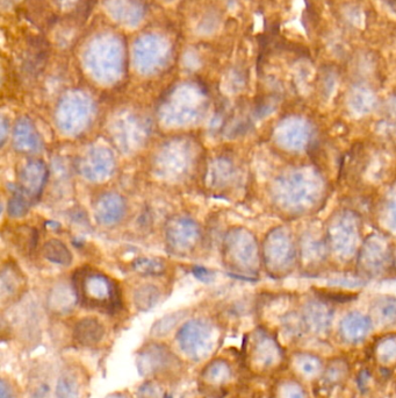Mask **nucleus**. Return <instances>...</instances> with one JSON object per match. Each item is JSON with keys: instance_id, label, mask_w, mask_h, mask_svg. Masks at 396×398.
<instances>
[{"instance_id": "obj_18", "label": "nucleus", "mask_w": 396, "mask_h": 398, "mask_svg": "<svg viewBox=\"0 0 396 398\" xmlns=\"http://www.w3.org/2000/svg\"><path fill=\"white\" fill-rule=\"evenodd\" d=\"M276 398H307L300 381L283 380L276 388Z\"/></svg>"}, {"instance_id": "obj_8", "label": "nucleus", "mask_w": 396, "mask_h": 398, "mask_svg": "<svg viewBox=\"0 0 396 398\" xmlns=\"http://www.w3.org/2000/svg\"><path fill=\"white\" fill-rule=\"evenodd\" d=\"M106 328L96 317H85L74 324L72 338L76 345L84 349H93L104 342Z\"/></svg>"}, {"instance_id": "obj_7", "label": "nucleus", "mask_w": 396, "mask_h": 398, "mask_svg": "<svg viewBox=\"0 0 396 398\" xmlns=\"http://www.w3.org/2000/svg\"><path fill=\"white\" fill-rule=\"evenodd\" d=\"M290 369L300 381L314 382L322 379L326 363L321 356L311 352H295L290 363Z\"/></svg>"}, {"instance_id": "obj_5", "label": "nucleus", "mask_w": 396, "mask_h": 398, "mask_svg": "<svg viewBox=\"0 0 396 398\" xmlns=\"http://www.w3.org/2000/svg\"><path fill=\"white\" fill-rule=\"evenodd\" d=\"M233 367L229 361L216 358L206 363L199 376L200 390L211 398L224 396V391L233 381Z\"/></svg>"}, {"instance_id": "obj_22", "label": "nucleus", "mask_w": 396, "mask_h": 398, "mask_svg": "<svg viewBox=\"0 0 396 398\" xmlns=\"http://www.w3.org/2000/svg\"><path fill=\"white\" fill-rule=\"evenodd\" d=\"M105 398H131V395L128 391H115V392L107 395Z\"/></svg>"}, {"instance_id": "obj_15", "label": "nucleus", "mask_w": 396, "mask_h": 398, "mask_svg": "<svg viewBox=\"0 0 396 398\" xmlns=\"http://www.w3.org/2000/svg\"><path fill=\"white\" fill-rule=\"evenodd\" d=\"M43 255L51 262L69 266L72 261V256L67 246L60 240H50L43 246Z\"/></svg>"}, {"instance_id": "obj_17", "label": "nucleus", "mask_w": 396, "mask_h": 398, "mask_svg": "<svg viewBox=\"0 0 396 398\" xmlns=\"http://www.w3.org/2000/svg\"><path fill=\"white\" fill-rule=\"evenodd\" d=\"M133 267L140 275L156 276L163 275L167 271V263L162 259H138L133 263Z\"/></svg>"}, {"instance_id": "obj_4", "label": "nucleus", "mask_w": 396, "mask_h": 398, "mask_svg": "<svg viewBox=\"0 0 396 398\" xmlns=\"http://www.w3.org/2000/svg\"><path fill=\"white\" fill-rule=\"evenodd\" d=\"M248 363L252 369L259 373H267L276 369L283 361V349L274 339L266 335H257L249 344Z\"/></svg>"}, {"instance_id": "obj_14", "label": "nucleus", "mask_w": 396, "mask_h": 398, "mask_svg": "<svg viewBox=\"0 0 396 398\" xmlns=\"http://www.w3.org/2000/svg\"><path fill=\"white\" fill-rule=\"evenodd\" d=\"M377 363L383 367L396 365V337H386L377 344L374 349Z\"/></svg>"}, {"instance_id": "obj_12", "label": "nucleus", "mask_w": 396, "mask_h": 398, "mask_svg": "<svg viewBox=\"0 0 396 398\" xmlns=\"http://www.w3.org/2000/svg\"><path fill=\"white\" fill-rule=\"evenodd\" d=\"M188 316V311L181 310V311H176V312L170 313L157 320L152 325L150 335L154 338H164L167 335H170L171 332L178 326V324H181V320Z\"/></svg>"}, {"instance_id": "obj_19", "label": "nucleus", "mask_w": 396, "mask_h": 398, "mask_svg": "<svg viewBox=\"0 0 396 398\" xmlns=\"http://www.w3.org/2000/svg\"><path fill=\"white\" fill-rule=\"evenodd\" d=\"M165 396L167 392L160 381L147 380L136 391V398H165Z\"/></svg>"}, {"instance_id": "obj_11", "label": "nucleus", "mask_w": 396, "mask_h": 398, "mask_svg": "<svg viewBox=\"0 0 396 398\" xmlns=\"http://www.w3.org/2000/svg\"><path fill=\"white\" fill-rule=\"evenodd\" d=\"M350 376V363L347 359L336 356L326 363L322 379L328 385L343 384Z\"/></svg>"}, {"instance_id": "obj_1", "label": "nucleus", "mask_w": 396, "mask_h": 398, "mask_svg": "<svg viewBox=\"0 0 396 398\" xmlns=\"http://www.w3.org/2000/svg\"><path fill=\"white\" fill-rule=\"evenodd\" d=\"M74 295L88 309L114 313L121 309L120 290L110 278L96 271L81 269L74 275Z\"/></svg>"}, {"instance_id": "obj_2", "label": "nucleus", "mask_w": 396, "mask_h": 398, "mask_svg": "<svg viewBox=\"0 0 396 398\" xmlns=\"http://www.w3.org/2000/svg\"><path fill=\"white\" fill-rule=\"evenodd\" d=\"M136 366L141 376L160 382L178 379L184 369L179 356L162 342L145 344L138 352Z\"/></svg>"}, {"instance_id": "obj_9", "label": "nucleus", "mask_w": 396, "mask_h": 398, "mask_svg": "<svg viewBox=\"0 0 396 398\" xmlns=\"http://www.w3.org/2000/svg\"><path fill=\"white\" fill-rule=\"evenodd\" d=\"M53 368L49 363H40L33 367L27 382L28 398H55Z\"/></svg>"}, {"instance_id": "obj_6", "label": "nucleus", "mask_w": 396, "mask_h": 398, "mask_svg": "<svg viewBox=\"0 0 396 398\" xmlns=\"http://www.w3.org/2000/svg\"><path fill=\"white\" fill-rule=\"evenodd\" d=\"M55 384V398H89V374L79 363L64 365Z\"/></svg>"}, {"instance_id": "obj_3", "label": "nucleus", "mask_w": 396, "mask_h": 398, "mask_svg": "<svg viewBox=\"0 0 396 398\" xmlns=\"http://www.w3.org/2000/svg\"><path fill=\"white\" fill-rule=\"evenodd\" d=\"M176 342L181 352L190 361L202 363L208 359L215 349V330L207 320H188L178 331Z\"/></svg>"}, {"instance_id": "obj_10", "label": "nucleus", "mask_w": 396, "mask_h": 398, "mask_svg": "<svg viewBox=\"0 0 396 398\" xmlns=\"http://www.w3.org/2000/svg\"><path fill=\"white\" fill-rule=\"evenodd\" d=\"M370 330L371 324L365 317L351 315L340 324V335L349 345H358L368 338Z\"/></svg>"}, {"instance_id": "obj_13", "label": "nucleus", "mask_w": 396, "mask_h": 398, "mask_svg": "<svg viewBox=\"0 0 396 398\" xmlns=\"http://www.w3.org/2000/svg\"><path fill=\"white\" fill-rule=\"evenodd\" d=\"M160 298V289L155 285H142L134 294L135 306L143 312L155 308Z\"/></svg>"}, {"instance_id": "obj_20", "label": "nucleus", "mask_w": 396, "mask_h": 398, "mask_svg": "<svg viewBox=\"0 0 396 398\" xmlns=\"http://www.w3.org/2000/svg\"><path fill=\"white\" fill-rule=\"evenodd\" d=\"M0 398H20V391L15 381L3 377L0 381Z\"/></svg>"}, {"instance_id": "obj_16", "label": "nucleus", "mask_w": 396, "mask_h": 398, "mask_svg": "<svg viewBox=\"0 0 396 398\" xmlns=\"http://www.w3.org/2000/svg\"><path fill=\"white\" fill-rule=\"evenodd\" d=\"M122 211L124 207L120 198L110 196L100 202L98 217L103 223H115L120 219V216H122Z\"/></svg>"}, {"instance_id": "obj_21", "label": "nucleus", "mask_w": 396, "mask_h": 398, "mask_svg": "<svg viewBox=\"0 0 396 398\" xmlns=\"http://www.w3.org/2000/svg\"><path fill=\"white\" fill-rule=\"evenodd\" d=\"M193 273H195V276H197L199 280H201V281H212V274H211L207 269H205V268L195 267V269H193Z\"/></svg>"}]
</instances>
